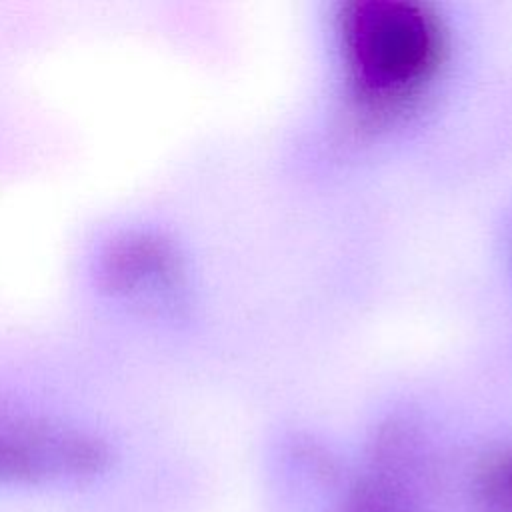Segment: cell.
I'll return each instance as SVG.
<instances>
[{
	"label": "cell",
	"mask_w": 512,
	"mask_h": 512,
	"mask_svg": "<svg viewBox=\"0 0 512 512\" xmlns=\"http://www.w3.org/2000/svg\"><path fill=\"white\" fill-rule=\"evenodd\" d=\"M180 276L176 252L152 232H120L98 258V278L104 290L132 306L164 304L178 290Z\"/></svg>",
	"instance_id": "7a4b0ae2"
},
{
	"label": "cell",
	"mask_w": 512,
	"mask_h": 512,
	"mask_svg": "<svg viewBox=\"0 0 512 512\" xmlns=\"http://www.w3.org/2000/svg\"><path fill=\"white\" fill-rule=\"evenodd\" d=\"M472 498L476 512H512V452L480 470Z\"/></svg>",
	"instance_id": "277c9868"
},
{
	"label": "cell",
	"mask_w": 512,
	"mask_h": 512,
	"mask_svg": "<svg viewBox=\"0 0 512 512\" xmlns=\"http://www.w3.org/2000/svg\"><path fill=\"white\" fill-rule=\"evenodd\" d=\"M340 512H422V506L400 478L378 474L364 480L346 498Z\"/></svg>",
	"instance_id": "3957f363"
},
{
	"label": "cell",
	"mask_w": 512,
	"mask_h": 512,
	"mask_svg": "<svg viewBox=\"0 0 512 512\" xmlns=\"http://www.w3.org/2000/svg\"><path fill=\"white\" fill-rule=\"evenodd\" d=\"M108 462L106 444L70 424L0 414V484L82 478Z\"/></svg>",
	"instance_id": "6da1fadb"
}]
</instances>
